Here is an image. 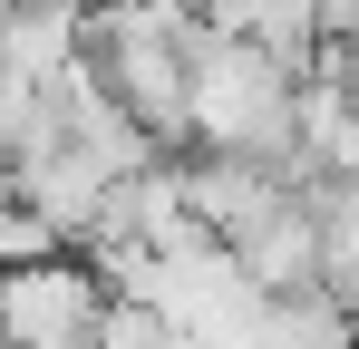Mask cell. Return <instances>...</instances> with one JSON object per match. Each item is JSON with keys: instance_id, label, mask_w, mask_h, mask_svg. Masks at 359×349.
Returning a JSON list of instances; mask_svg holds the SVG:
<instances>
[{"instance_id": "obj_1", "label": "cell", "mask_w": 359, "mask_h": 349, "mask_svg": "<svg viewBox=\"0 0 359 349\" xmlns=\"http://www.w3.org/2000/svg\"><path fill=\"white\" fill-rule=\"evenodd\" d=\"M184 126H194L204 156H252V165L292 174V156H301V78L282 58H262L252 39L194 20V49H184Z\"/></svg>"}, {"instance_id": "obj_2", "label": "cell", "mask_w": 359, "mask_h": 349, "mask_svg": "<svg viewBox=\"0 0 359 349\" xmlns=\"http://www.w3.org/2000/svg\"><path fill=\"white\" fill-rule=\"evenodd\" d=\"M117 291L97 282L88 252H39L20 272H0V349H97Z\"/></svg>"}]
</instances>
